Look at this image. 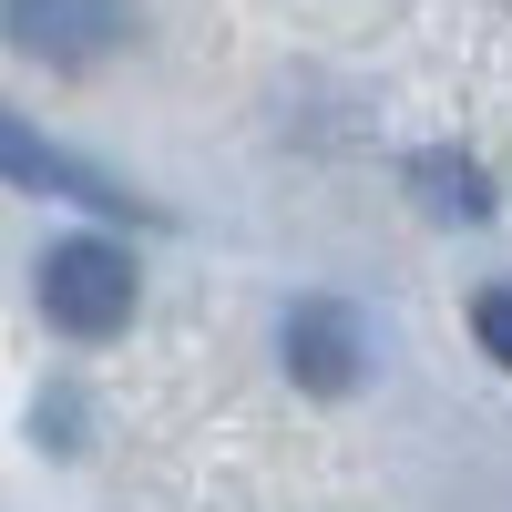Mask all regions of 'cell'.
I'll return each instance as SVG.
<instances>
[{"label":"cell","mask_w":512,"mask_h":512,"mask_svg":"<svg viewBox=\"0 0 512 512\" xmlns=\"http://www.w3.org/2000/svg\"><path fill=\"white\" fill-rule=\"evenodd\" d=\"M0 31H11L31 62L82 72V62H103L113 41H123V0H11V11H0Z\"/></svg>","instance_id":"cell-2"},{"label":"cell","mask_w":512,"mask_h":512,"mask_svg":"<svg viewBox=\"0 0 512 512\" xmlns=\"http://www.w3.org/2000/svg\"><path fill=\"white\" fill-rule=\"evenodd\" d=\"M472 338H482V349H492V359H502V369H512V277H502V287H482V297H472Z\"/></svg>","instance_id":"cell-6"},{"label":"cell","mask_w":512,"mask_h":512,"mask_svg":"<svg viewBox=\"0 0 512 512\" xmlns=\"http://www.w3.org/2000/svg\"><path fill=\"white\" fill-rule=\"evenodd\" d=\"M410 185H420V205H431V216H461V226L492 216V195H482V175H472L461 154H420V164H410Z\"/></svg>","instance_id":"cell-5"},{"label":"cell","mask_w":512,"mask_h":512,"mask_svg":"<svg viewBox=\"0 0 512 512\" xmlns=\"http://www.w3.org/2000/svg\"><path fill=\"white\" fill-rule=\"evenodd\" d=\"M0 175H11V185H41V195H72V205H103V216H134V226H144V205L123 195L113 175H93V164H82V154H62V144H41L31 123H11V113H0Z\"/></svg>","instance_id":"cell-3"},{"label":"cell","mask_w":512,"mask_h":512,"mask_svg":"<svg viewBox=\"0 0 512 512\" xmlns=\"http://www.w3.org/2000/svg\"><path fill=\"white\" fill-rule=\"evenodd\" d=\"M287 369L308 379V390H328V400L359 390V369H369V359H359V318H349V308H297V318H287Z\"/></svg>","instance_id":"cell-4"},{"label":"cell","mask_w":512,"mask_h":512,"mask_svg":"<svg viewBox=\"0 0 512 512\" xmlns=\"http://www.w3.org/2000/svg\"><path fill=\"white\" fill-rule=\"evenodd\" d=\"M41 318H52L62 338H113L123 318H134V256L103 246V236H72L41 256Z\"/></svg>","instance_id":"cell-1"}]
</instances>
